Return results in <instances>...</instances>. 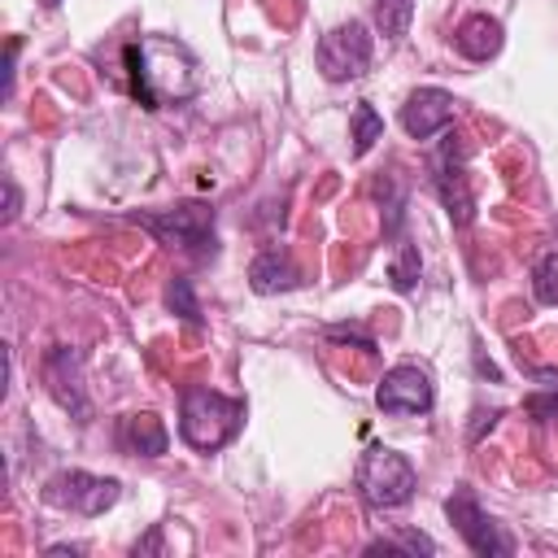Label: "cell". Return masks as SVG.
<instances>
[{"instance_id": "obj_1", "label": "cell", "mask_w": 558, "mask_h": 558, "mask_svg": "<svg viewBox=\"0 0 558 558\" xmlns=\"http://www.w3.org/2000/svg\"><path fill=\"white\" fill-rule=\"evenodd\" d=\"M126 70H131V92L144 109H161L166 100H187L196 92L192 52L166 35L126 44Z\"/></svg>"}, {"instance_id": "obj_2", "label": "cell", "mask_w": 558, "mask_h": 558, "mask_svg": "<svg viewBox=\"0 0 558 558\" xmlns=\"http://www.w3.org/2000/svg\"><path fill=\"white\" fill-rule=\"evenodd\" d=\"M240 427H244V401L222 397L214 388H183V401H179V436L192 449L214 453L227 440H235Z\"/></svg>"}, {"instance_id": "obj_3", "label": "cell", "mask_w": 558, "mask_h": 558, "mask_svg": "<svg viewBox=\"0 0 558 558\" xmlns=\"http://www.w3.org/2000/svg\"><path fill=\"white\" fill-rule=\"evenodd\" d=\"M131 222L153 231L166 248H179V253H192V257H214V248H218L214 209L201 205V201H183L174 209H153V214H131Z\"/></svg>"}, {"instance_id": "obj_4", "label": "cell", "mask_w": 558, "mask_h": 558, "mask_svg": "<svg viewBox=\"0 0 558 558\" xmlns=\"http://www.w3.org/2000/svg\"><path fill=\"white\" fill-rule=\"evenodd\" d=\"M414 466L405 462V453L397 449H384V445H371L357 462V493L366 506L375 510H397L414 497Z\"/></svg>"}, {"instance_id": "obj_5", "label": "cell", "mask_w": 558, "mask_h": 558, "mask_svg": "<svg viewBox=\"0 0 558 558\" xmlns=\"http://www.w3.org/2000/svg\"><path fill=\"white\" fill-rule=\"evenodd\" d=\"M122 484L109 480V475H87V471H57L48 484H44V501L48 506H61L70 514H105L113 501H118Z\"/></svg>"}, {"instance_id": "obj_6", "label": "cell", "mask_w": 558, "mask_h": 558, "mask_svg": "<svg viewBox=\"0 0 558 558\" xmlns=\"http://www.w3.org/2000/svg\"><path fill=\"white\" fill-rule=\"evenodd\" d=\"M371 52H375V44H371L366 22H340L318 39V70H323V78L344 83V78L366 74Z\"/></svg>"}, {"instance_id": "obj_7", "label": "cell", "mask_w": 558, "mask_h": 558, "mask_svg": "<svg viewBox=\"0 0 558 558\" xmlns=\"http://www.w3.org/2000/svg\"><path fill=\"white\" fill-rule=\"evenodd\" d=\"M432 183H436V196L440 205L449 209V218L458 227H466L475 218V196H471V183H466V166H462V148L453 144V135L445 131L440 140V153L432 161Z\"/></svg>"}, {"instance_id": "obj_8", "label": "cell", "mask_w": 558, "mask_h": 558, "mask_svg": "<svg viewBox=\"0 0 558 558\" xmlns=\"http://www.w3.org/2000/svg\"><path fill=\"white\" fill-rule=\"evenodd\" d=\"M445 514H449V523L458 527V536L471 545V554H510L514 545L497 532V523L480 510V501H475V493L471 488H458L449 501H445Z\"/></svg>"}, {"instance_id": "obj_9", "label": "cell", "mask_w": 558, "mask_h": 558, "mask_svg": "<svg viewBox=\"0 0 558 558\" xmlns=\"http://www.w3.org/2000/svg\"><path fill=\"white\" fill-rule=\"evenodd\" d=\"M44 384L57 397L61 410H70L78 423H87L92 405H87V392H83V357L74 349H65V344L48 349V357H44Z\"/></svg>"}, {"instance_id": "obj_10", "label": "cell", "mask_w": 558, "mask_h": 558, "mask_svg": "<svg viewBox=\"0 0 558 558\" xmlns=\"http://www.w3.org/2000/svg\"><path fill=\"white\" fill-rule=\"evenodd\" d=\"M375 405L384 414H427L432 410V379L418 366H392L379 388H375Z\"/></svg>"}, {"instance_id": "obj_11", "label": "cell", "mask_w": 558, "mask_h": 558, "mask_svg": "<svg viewBox=\"0 0 558 558\" xmlns=\"http://www.w3.org/2000/svg\"><path fill=\"white\" fill-rule=\"evenodd\" d=\"M449 122H453V96L440 87H418L401 105V131L410 140H432V135L449 131Z\"/></svg>"}, {"instance_id": "obj_12", "label": "cell", "mask_w": 558, "mask_h": 558, "mask_svg": "<svg viewBox=\"0 0 558 558\" xmlns=\"http://www.w3.org/2000/svg\"><path fill=\"white\" fill-rule=\"evenodd\" d=\"M453 48H458L462 57H471V61H488V57H497V52H501V22L488 17V13H471V17H462L458 31H453Z\"/></svg>"}, {"instance_id": "obj_13", "label": "cell", "mask_w": 558, "mask_h": 558, "mask_svg": "<svg viewBox=\"0 0 558 558\" xmlns=\"http://www.w3.org/2000/svg\"><path fill=\"white\" fill-rule=\"evenodd\" d=\"M248 283H253L257 296H270V292H288V288H296V283H301V270L292 266L288 248H266V253L253 257V266H248Z\"/></svg>"}, {"instance_id": "obj_14", "label": "cell", "mask_w": 558, "mask_h": 558, "mask_svg": "<svg viewBox=\"0 0 558 558\" xmlns=\"http://www.w3.org/2000/svg\"><path fill=\"white\" fill-rule=\"evenodd\" d=\"M118 445H122L126 453L157 458V453H166L170 436H166V427H161L157 414H126V418L118 423Z\"/></svg>"}, {"instance_id": "obj_15", "label": "cell", "mask_w": 558, "mask_h": 558, "mask_svg": "<svg viewBox=\"0 0 558 558\" xmlns=\"http://www.w3.org/2000/svg\"><path fill=\"white\" fill-rule=\"evenodd\" d=\"M349 140H353V157H366L375 148V140H384V118L362 100L353 109V122H349Z\"/></svg>"}, {"instance_id": "obj_16", "label": "cell", "mask_w": 558, "mask_h": 558, "mask_svg": "<svg viewBox=\"0 0 558 558\" xmlns=\"http://www.w3.org/2000/svg\"><path fill=\"white\" fill-rule=\"evenodd\" d=\"M418 270H423L418 248H414L410 240H401V244H397V253H392V262H388V283H392L397 292H414Z\"/></svg>"}, {"instance_id": "obj_17", "label": "cell", "mask_w": 558, "mask_h": 558, "mask_svg": "<svg viewBox=\"0 0 558 558\" xmlns=\"http://www.w3.org/2000/svg\"><path fill=\"white\" fill-rule=\"evenodd\" d=\"M532 292L545 305H558V244H549L536 262H532Z\"/></svg>"}, {"instance_id": "obj_18", "label": "cell", "mask_w": 558, "mask_h": 558, "mask_svg": "<svg viewBox=\"0 0 558 558\" xmlns=\"http://www.w3.org/2000/svg\"><path fill=\"white\" fill-rule=\"evenodd\" d=\"M410 17H414V0H375V26L388 39H405Z\"/></svg>"}, {"instance_id": "obj_19", "label": "cell", "mask_w": 558, "mask_h": 558, "mask_svg": "<svg viewBox=\"0 0 558 558\" xmlns=\"http://www.w3.org/2000/svg\"><path fill=\"white\" fill-rule=\"evenodd\" d=\"M166 305H170V314H179L187 327H201V305H196L192 279H170V288H166Z\"/></svg>"}, {"instance_id": "obj_20", "label": "cell", "mask_w": 558, "mask_h": 558, "mask_svg": "<svg viewBox=\"0 0 558 558\" xmlns=\"http://www.w3.org/2000/svg\"><path fill=\"white\" fill-rule=\"evenodd\" d=\"M327 340H344V344H357V349L375 353V340H371L362 327H349V323H331V327H327Z\"/></svg>"}, {"instance_id": "obj_21", "label": "cell", "mask_w": 558, "mask_h": 558, "mask_svg": "<svg viewBox=\"0 0 558 558\" xmlns=\"http://www.w3.org/2000/svg\"><path fill=\"white\" fill-rule=\"evenodd\" d=\"M523 405H527V414L541 418V423H545V418H558V392H532Z\"/></svg>"}, {"instance_id": "obj_22", "label": "cell", "mask_w": 558, "mask_h": 558, "mask_svg": "<svg viewBox=\"0 0 558 558\" xmlns=\"http://www.w3.org/2000/svg\"><path fill=\"white\" fill-rule=\"evenodd\" d=\"M401 545H405L410 554H418V549H423V554H436V541L423 536V532H401Z\"/></svg>"}, {"instance_id": "obj_23", "label": "cell", "mask_w": 558, "mask_h": 558, "mask_svg": "<svg viewBox=\"0 0 558 558\" xmlns=\"http://www.w3.org/2000/svg\"><path fill=\"white\" fill-rule=\"evenodd\" d=\"M4 196H9V209H4V218L13 222V218H17V205H22V196H17V183H13V179H4Z\"/></svg>"}, {"instance_id": "obj_24", "label": "cell", "mask_w": 558, "mask_h": 558, "mask_svg": "<svg viewBox=\"0 0 558 558\" xmlns=\"http://www.w3.org/2000/svg\"><path fill=\"white\" fill-rule=\"evenodd\" d=\"M475 366H480V375H488V379H497V366H493V362H484V353H475Z\"/></svg>"}, {"instance_id": "obj_25", "label": "cell", "mask_w": 558, "mask_h": 558, "mask_svg": "<svg viewBox=\"0 0 558 558\" xmlns=\"http://www.w3.org/2000/svg\"><path fill=\"white\" fill-rule=\"evenodd\" d=\"M44 4H48V9H57V4H61V0H44Z\"/></svg>"}]
</instances>
